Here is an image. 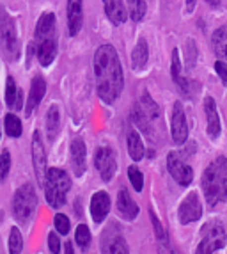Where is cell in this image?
I'll list each match as a JSON object with an SVG mask.
<instances>
[{
    "mask_svg": "<svg viewBox=\"0 0 227 254\" xmlns=\"http://www.w3.org/2000/svg\"><path fill=\"white\" fill-rule=\"evenodd\" d=\"M94 78L98 96L105 103H114L124 87V73L117 50L105 43L94 54Z\"/></svg>",
    "mask_w": 227,
    "mask_h": 254,
    "instance_id": "obj_1",
    "label": "cell"
},
{
    "mask_svg": "<svg viewBox=\"0 0 227 254\" xmlns=\"http://www.w3.org/2000/svg\"><path fill=\"white\" fill-rule=\"evenodd\" d=\"M36 55L43 68H48L57 55V20L54 13H43L36 23Z\"/></svg>",
    "mask_w": 227,
    "mask_h": 254,
    "instance_id": "obj_2",
    "label": "cell"
},
{
    "mask_svg": "<svg viewBox=\"0 0 227 254\" xmlns=\"http://www.w3.org/2000/svg\"><path fill=\"white\" fill-rule=\"evenodd\" d=\"M202 192L210 206L227 199V158L217 157L202 173Z\"/></svg>",
    "mask_w": 227,
    "mask_h": 254,
    "instance_id": "obj_3",
    "label": "cell"
},
{
    "mask_svg": "<svg viewBox=\"0 0 227 254\" xmlns=\"http://www.w3.org/2000/svg\"><path fill=\"white\" fill-rule=\"evenodd\" d=\"M45 197H47L48 206L60 208L66 204V195L71 189V178L64 169L59 167H50L45 174Z\"/></svg>",
    "mask_w": 227,
    "mask_h": 254,
    "instance_id": "obj_4",
    "label": "cell"
},
{
    "mask_svg": "<svg viewBox=\"0 0 227 254\" xmlns=\"http://www.w3.org/2000/svg\"><path fill=\"white\" fill-rule=\"evenodd\" d=\"M0 47L9 61L20 59V41H18L16 23L4 7H0Z\"/></svg>",
    "mask_w": 227,
    "mask_h": 254,
    "instance_id": "obj_5",
    "label": "cell"
},
{
    "mask_svg": "<svg viewBox=\"0 0 227 254\" xmlns=\"http://www.w3.org/2000/svg\"><path fill=\"white\" fill-rule=\"evenodd\" d=\"M38 210V195L36 190L30 183H25L23 187H20L16 192H14L13 197V215L18 222L25 224L34 217Z\"/></svg>",
    "mask_w": 227,
    "mask_h": 254,
    "instance_id": "obj_6",
    "label": "cell"
},
{
    "mask_svg": "<svg viewBox=\"0 0 227 254\" xmlns=\"http://www.w3.org/2000/svg\"><path fill=\"white\" fill-rule=\"evenodd\" d=\"M202 231V240L197 247V253H217L226 246V228L220 222H210L204 226Z\"/></svg>",
    "mask_w": 227,
    "mask_h": 254,
    "instance_id": "obj_7",
    "label": "cell"
},
{
    "mask_svg": "<svg viewBox=\"0 0 227 254\" xmlns=\"http://www.w3.org/2000/svg\"><path fill=\"white\" fill-rule=\"evenodd\" d=\"M94 167L100 173L101 180L105 183L112 182V178L115 176L117 171V160H115V153L109 146H101L94 153Z\"/></svg>",
    "mask_w": 227,
    "mask_h": 254,
    "instance_id": "obj_8",
    "label": "cell"
},
{
    "mask_svg": "<svg viewBox=\"0 0 227 254\" xmlns=\"http://www.w3.org/2000/svg\"><path fill=\"white\" fill-rule=\"evenodd\" d=\"M167 169L181 187H188L194 180V169L176 151H170L167 155Z\"/></svg>",
    "mask_w": 227,
    "mask_h": 254,
    "instance_id": "obj_9",
    "label": "cell"
},
{
    "mask_svg": "<svg viewBox=\"0 0 227 254\" xmlns=\"http://www.w3.org/2000/svg\"><path fill=\"white\" fill-rule=\"evenodd\" d=\"M32 165H34V173H36V180H38L39 187H43L48 165H47V151H45V146H43L41 133L38 130L32 133Z\"/></svg>",
    "mask_w": 227,
    "mask_h": 254,
    "instance_id": "obj_10",
    "label": "cell"
},
{
    "mask_svg": "<svg viewBox=\"0 0 227 254\" xmlns=\"http://www.w3.org/2000/svg\"><path fill=\"white\" fill-rule=\"evenodd\" d=\"M170 131H172V140L176 144H185L186 139H188V123H186L185 109H183L181 102H176L172 107Z\"/></svg>",
    "mask_w": 227,
    "mask_h": 254,
    "instance_id": "obj_11",
    "label": "cell"
},
{
    "mask_svg": "<svg viewBox=\"0 0 227 254\" xmlns=\"http://www.w3.org/2000/svg\"><path fill=\"white\" fill-rule=\"evenodd\" d=\"M177 215H179L181 224H192L195 220L201 219L202 215V204L199 199L197 192H192L185 197V201L179 204V210H177Z\"/></svg>",
    "mask_w": 227,
    "mask_h": 254,
    "instance_id": "obj_12",
    "label": "cell"
},
{
    "mask_svg": "<svg viewBox=\"0 0 227 254\" xmlns=\"http://www.w3.org/2000/svg\"><path fill=\"white\" fill-rule=\"evenodd\" d=\"M87 148H85L84 139L80 137H75L71 140V146H69V164H71V169L75 173V176H84L85 169H87Z\"/></svg>",
    "mask_w": 227,
    "mask_h": 254,
    "instance_id": "obj_13",
    "label": "cell"
},
{
    "mask_svg": "<svg viewBox=\"0 0 227 254\" xmlns=\"http://www.w3.org/2000/svg\"><path fill=\"white\" fill-rule=\"evenodd\" d=\"M67 30L69 36H76L84 25V5L82 0H67Z\"/></svg>",
    "mask_w": 227,
    "mask_h": 254,
    "instance_id": "obj_14",
    "label": "cell"
},
{
    "mask_svg": "<svg viewBox=\"0 0 227 254\" xmlns=\"http://www.w3.org/2000/svg\"><path fill=\"white\" fill-rule=\"evenodd\" d=\"M110 212V195L105 190H98L91 197V219L94 222H103Z\"/></svg>",
    "mask_w": 227,
    "mask_h": 254,
    "instance_id": "obj_15",
    "label": "cell"
},
{
    "mask_svg": "<svg viewBox=\"0 0 227 254\" xmlns=\"http://www.w3.org/2000/svg\"><path fill=\"white\" fill-rule=\"evenodd\" d=\"M204 112H206V130L211 139H217L222 131V123H220V116L217 110V103L211 96H206L204 100Z\"/></svg>",
    "mask_w": 227,
    "mask_h": 254,
    "instance_id": "obj_16",
    "label": "cell"
},
{
    "mask_svg": "<svg viewBox=\"0 0 227 254\" xmlns=\"http://www.w3.org/2000/svg\"><path fill=\"white\" fill-rule=\"evenodd\" d=\"M45 93H47V82H45V78H43V76H34L32 84H30L29 100H27V107H25L27 118H30V116L34 114V110L39 107Z\"/></svg>",
    "mask_w": 227,
    "mask_h": 254,
    "instance_id": "obj_17",
    "label": "cell"
},
{
    "mask_svg": "<svg viewBox=\"0 0 227 254\" xmlns=\"http://www.w3.org/2000/svg\"><path fill=\"white\" fill-rule=\"evenodd\" d=\"M115 204H117V212L122 219L135 220L139 217V212H140L139 204L131 199L130 192H128L126 189H121V190L117 192V201H115Z\"/></svg>",
    "mask_w": 227,
    "mask_h": 254,
    "instance_id": "obj_18",
    "label": "cell"
},
{
    "mask_svg": "<svg viewBox=\"0 0 227 254\" xmlns=\"http://www.w3.org/2000/svg\"><path fill=\"white\" fill-rule=\"evenodd\" d=\"M103 9H105L107 18L114 25H122L126 21L128 14L122 0H103Z\"/></svg>",
    "mask_w": 227,
    "mask_h": 254,
    "instance_id": "obj_19",
    "label": "cell"
},
{
    "mask_svg": "<svg viewBox=\"0 0 227 254\" xmlns=\"http://www.w3.org/2000/svg\"><path fill=\"white\" fill-rule=\"evenodd\" d=\"M147 59H149V47H147L146 39L140 38L139 43L135 45L133 52H131V68L135 71H140V69L146 68Z\"/></svg>",
    "mask_w": 227,
    "mask_h": 254,
    "instance_id": "obj_20",
    "label": "cell"
},
{
    "mask_svg": "<svg viewBox=\"0 0 227 254\" xmlns=\"http://www.w3.org/2000/svg\"><path fill=\"white\" fill-rule=\"evenodd\" d=\"M211 45H213L215 55L220 61H227V25H222L213 32L211 38Z\"/></svg>",
    "mask_w": 227,
    "mask_h": 254,
    "instance_id": "obj_21",
    "label": "cell"
},
{
    "mask_svg": "<svg viewBox=\"0 0 227 254\" xmlns=\"http://www.w3.org/2000/svg\"><path fill=\"white\" fill-rule=\"evenodd\" d=\"M126 146H128V153H130V158L133 162H140L144 158V144H142V139L140 135L137 133L135 130H130L126 135Z\"/></svg>",
    "mask_w": 227,
    "mask_h": 254,
    "instance_id": "obj_22",
    "label": "cell"
},
{
    "mask_svg": "<svg viewBox=\"0 0 227 254\" xmlns=\"http://www.w3.org/2000/svg\"><path fill=\"white\" fill-rule=\"evenodd\" d=\"M60 131V112H59V107L57 105H52L47 112V133H48V139L54 140L55 137L59 135Z\"/></svg>",
    "mask_w": 227,
    "mask_h": 254,
    "instance_id": "obj_23",
    "label": "cell"
},
{
    "mask_svg": "<svg viewBox=\"0 0 227 254\" xmlns=\"http://www.w3.org/2000/svg\"><path fill=\"white\" fill-rule=\"evenodd\" d=\"M103 253H128V246L124 238L121 235H114V237H107V240H103Z\"/></svg>",
    "mask_w": 227,
    "mask_h": 254,
    "instance_id": "obj_24",
    "label": "cell"
},
{
    "mask_svg": "<svg viewBox=\"0 0 227 254\" xmlns=\"http://www.w3.org/2000/svg\"><path fill=\"white\" fill-rule=\"evenodd\" d=\"M139 109L142 110L144 114H146L147 118L151 119V121H155V119L160 118V109H158V105H156L155 102H153V98L149 96V93H144L142 94V98H140Z\"/></svg>",
    "mask_w": 227,
    "mask_h": 254,
    "instance_id": "obj_25",
    "label": "cell"
},
{
    "mask_svg": "<svg viewBox=\"0 0 227 254\" xmlns=\"http://www.w3.org/2000/svg\"><path fill=\"white\" fill-rule=\"evenodd\" d=\"M4 128H5V133H7L9 137H13V139H16V137L21 135V131H23V127H21V121L18 116L14 114H5L4 118Z\"/></svg>",
    "mask_w": 227,
    "mask_h": 254,
    "instance_id": "obj_26",
    "label": "cell"
},
{
    "mask_svg": "<svg viewBox=\"0 0 227 254\" xmlns=\"http://www.w3.org/2000/svg\"><path fill=\"white\" fill-rule=\"evenodd\" d=\"M147 11L146 0H128V16L133 21H140Z\"/></svg>",
    "mask_w": 227,
    "mask_h": 254,
    "instance_id": "obj_27",
    "label": "cell"
},
{
    "mask_svg": "<svg viewBox=\"0 0 227 254\" xmlns=\"http://www.w3.org/2000/svg\"><path fill=\"white\" fill-rule=\"evenodd\" d=\"M176 85L179 87V93L186 98H194L199 93V82L190 80V78H185V76H179L176 80Z\"/></svg>",
    "mask_w": 227,
    "mask_h": 254,
    "instance_id": "obj_28",
    "label": "cell"
},
{
    "mask_svg": "<svg viewBox=\"0 0 227 254\" xmlns=\"http://www.w3.org/2000/svg\"><path fill=\"white\" fill-rule=\"evenodd\" d=\"M133 121H135V125H137V127H139L140 130H142L147 137H149V135H153L151 119L147 118V116L144 114V112L139 109V107H135V110H133Z\"/></svg>",
    "mask_w": 227,
    "mask_h": 254,
    "instance_id": "obj_29",
    "label": "cell"
},
{
    "mask_svg": "<svg viewBox=\"0 0 227 254\" xmlns=\"http://www.w3.org/2000/svg\"><path fill=\"white\" fill-rule=\"evenodd\" d=\"M20 89L16 87V82H14L13 76H7V80H5V105L9 109H14L16 105V98Z\"/></svg>",
    "mask_w": 227,
    "mask_h": 254,
    "instance_id": "obj_30",
    "label": "cell"
},
{
    "mask_svg": "<svg viewBox=\"0 0 227 254\" xmlns=\"http://www.w3.org/2000/svg\"><path fill=\"white\" fill-rule=\"evenodd\" d=\"M23 251V237H21L20 229L16 226L11 228V235H9V253L18 254Z\"/></svg>",
    "mask_w": 227,
    "mask_h": 254,
    "instance_id": "obj_31",
    "label": "cell"
},
{
    "mask_svg": "<svg viewBox=\"0 0 227 254\" xmlns=\"http://www.w3.org/2000/svg\"><path fill=\"white\" fill-rule=\"evenodd\" d=\"M149 217H151V222H153V229H155L156 240L160 242V244H164V246H167L169 235H167V231H165L164 224H162L160 220H158V217H156V213L153 212V210H149Z\"/></svg>",
    "mask_w": 227,
    "mask_h": 254,
    "instance_id": "obj_32",
    "label": "cell"
},
{
    "mask_svg": "<svg viewBox=\"0 0 227 254\" xmlns=\"http://www.w3.org/2000/svg\"><path fill=\"white\" fill-rule=\"evenodd\" d=\"M128 178H130V183L137 192H142L144 189V176L140 173V169L137 165H130L128 167Z\"/></svg>",
    "mask_w": 227,
    "mask_h": 254,
    "instance_id": "obj_33",
    "label": "cell"
},
{
    "mask_svg": "<svg viewBox=\"0 0 227 254\" xmlns=\"http://www.w3.org/2000/svg\"><path fill=\"white\" fill-rule=\"evenodd\" d=\"M91 238H93V235H91V229H89L87 224H78V228H76L75 231V242L78 244L80 247H87L89 244H91Z\"/></svg>",
    "mask_w": 227,
    "mask_h": 254,
    "instance_id": "obj_34",
    "label": "cell"
},
{
    "mask_svg": "<svg viewBox=\"0 0 227 254\" xmlns=\"http://www.w3.org/2000/svg\"><path fill=\"white\" fill-rule=\"evenodd\" d=\"M54 226L59 235H67L69 231H71V222H69V219H67L64 213H57V215H55Z\"/></svg>",
    "mask_w": 227,
    "mask_h": 254,
    "instance_id": "obj_35",
    "label": "cell"
},
{
    "mask_svg": "<svg viewBox=\"0 0 227 254\" xmlns=\"http://www.w3.org/2000/svg\"><path fill=\"white\" fill-rule=\"evenodd\" d=\"M9 171H11V153L9 149H4L0 153V180L7 178Z\"/></svg>",
    "mask_w": 227,
    "mask_h": 254,
    "instance_id": "obj_36",
    "label": "cell"
},
{
    "mask_svg": "<svg viewBox=\"0 0 227 254\" xmlns=\"http://www.w3.org/2000/svg\"><path fill=\"white\" fill-rule=\"evenodd\" d=\"M195 59H197V50H195V43L192 39L186 41V68L192 69L195 66Z\"/></svg>",
    "mask_w": 227,
    "mask_h": 254,
    "instance_id": "obj_37",
    "label": "cell"
},
{
    "mask_svg": "<svg viewBox=\"0 0 227 254\" xmlns=\"http://www.w3.org/2000/svg\"><path fill=\"white\" fill-rule=\"evenodd\" d=\"M170 75H172V80L176 82L181 76V59H179V52L172 50V61H170Z\"/></svg>",
    "mask_w": 227,
    "mask_h": 254,
    "instance_id": "obj_38",
    "label": "cell"
},
{
    "mask_svg": "<svg viewBox=\"0 0 227 254\" xmlns=\"http://www.w3.org/2000/svg\"><path fill=\"white\" fill-rule=\"evenodd\" d=\"M48 251L54 254L60 253V240L57 233H50L48 235Z\"/></svg>",
    "mask_w": 227,
    "mask_h": 254,
    "instance_id": "obj_39",
    "label": "cell"
},
{
    "mask_svg": "<svg viewBox=\"0 0 227 254\" xmlns=\"http://www.w3.org/2000/svg\"><path fill=\"white\" fill-rule=\"evenodd\" d=\"M215 71L219 73V76H220V80L224 82V85L227 87V63H224V61H217L215 63Z\"/></svg>",
    "mask_w": 227,
    "mask_h": 254,
    "instance_id": "obj_40",
    "label": "cell"
},
{
    "mask_svg": "<svg viewBox=\"0 0 227 254\" xmlns=\"http://www.w3.org/2000/svg\"><path fill=\"white\" fill-rule=\"evenodd\" d=\"M194 9H195V0H186V11L192 13Z\"/></svg>",
    "mask_w": 227,
    "mask_h": 254,
    "instance_id": "obj_41",
    "label": "cell"
},
{
    "mask_svg": "<svg viewBox=\"0 0 227 254\" xmlns=\"http://www.w3.org/2000/svg\"><path fill=\"white\" fill-rule=\"evenodd\" d=\"M206 2L211 5V7H219L220 5V0H206Z\"/></svg>",
    "mask_w": 227,
    "mask_h": 254,
    "instance_id": "obj_42",
    "label": "cell"
},
{
    "mask_svg": "<svg viewBox=\"0 0 227 254\" xmlns=\"http://www.w3.org/2000/svg\"><path fill=\"white\" fill-rule=\"evenodd\" d=\"M64 251H66V253H69V254L75 251V249H73V246H71V242H66V249H64Z\"/></svg>",
    "mask_w": 227,
    "mask_h": 254,
    "instance_id": "obj_43",
    "label": "cell"
}]
</instances>
